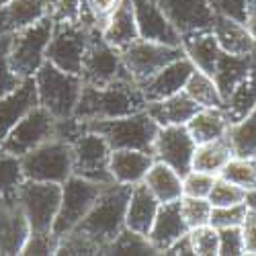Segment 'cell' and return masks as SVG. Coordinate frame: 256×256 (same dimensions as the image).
<instances>
[{
  "label": "cell",
  "mask_w": 256,
  "mask_h": 256,
  "mask_svg": "<svg viewBox=\"0 0 256 256\" xmlns=\"http://www.w3.org/2000/svg\"><path fill=\"white\" fill-rule=\"evenodd\" d=\"M186 232H188V226L182 218L180 199H178V201H170V203H160L154 224H152L150 232L146 234V238L150 240V244L154 246V250L158 254H164L180 236H184Z\"/></svg>",
  "instance_id": "d6986e66"
},
{
  "label": "cell",
  "mask_w": 256,
  "mask_h": 256,
  "mask_svg": "<svg viewBox=\"0 0 256 256\" xmlns=\"http://www.w3.org/2000/svg\"><path fill=\"white\" fill-rule=\"evenodd\" d=\"M37 100L46 111H50L56 119H68L74 115L76 104L82 92L84 82L78 74L64 72L46 60L35 76Z\"/></svg>",
  "instance_id": "277c9868"
},
{
  "label": "cell",
  "mask_w": 256,
  "mask_h": 256,
  "mask_svg": "<svg viewBox=\"0 0 256 256\" xmlns=\"http://www.w3.org/2000/svg\"><path fill=\"white\" fill-rule=\"evenodd\" d=\"M52 2H54V0H50V6H52Z\"/></svg>",
  "instance_id": "9f6ffc18"
},
{
  "label": "cell",
  "mask_w": 256,
  "mask_h": 256,
  "mask_svg": "<svg viewBox=\"0 0 256 256\" xmlns=\"http://www.w3.org/2000/svg\"><path fill=\"white\" fill-rule=\"evenodd\" d=\"M226 136L232 144L234 156L256 158V106L244 119L232 123Z\"/></svg>",
  "instance_id": "d6a6232c"
},
{
  "label": "cell",
  "mask_w": 256,
  "mask_h": 256,
  "mask_svg": "<svg viewBox=\"0 0 256 256\" xmlns=\"http://www.w3.org/2000/svg\"><path fill=\"white\" fill-rule=\"evenodd\" d=\"M244 25L252 39L256 41V0H246V12H244Z\"/></svg>",
  "instance_id": "f5cc1de1"
},
{
  "label": "cell",
  "mask_w": 256,
  "mask_h": 256,
  "mask_svg": "<svg viewBox=\"0 0 256 256\" xmlns=\"http://www.w3.org/2000/svg\"><path fill=\"white\" fill-rule=\"evenodd\" d=\"M211 33L216 37L218 46L222 52L232 54V56H246L256 52V41L248 33L246 25L242 20H236L232 16L216 12L211 23Z\"/></svg>",
  "instance_id": "44dd1931"
},
{
  "label": "cell",
  "mask_w": 256,
  "mask_h": 256,
  "mask_svg": "<svg viewBox=\"0 0 256 256\" xmlns=\"http://www.w3.org/2000/svg\"><path fill=\"white\" fill-rule=\"evenodd\" d=\"M164 254H166V256H195V252H193V242H190L188 232L184 234V236H180Z\"/></svg>",
  "instance_id": "816d5d0a"
},
{
  "label": "cell",
  "mask_w": 256,
  "mask_h": 256,
  "mask_svg": "<svg viewBox=\"0 0 256 256\" xmlns=\"http://www.w3.org/2000/svg\"><path fill=\"white\" fill-rule=\"evenodd\" d=\"M50 16L54 23H80V0H54Z\"/></svg>",
  "instance_id": "c3c4849f"
},
{
  "label": "cell",
  "mask_w": 256,
  "mask_h": 256,
  "mask_svg": "<svg viewBox=\"0 0 256 256\" xmlns=\"http://www.w3.org/2000/svg\"><path fill=\"white\" fill-rule=\"evenodd\" d=\"M100 35L106 44L119 52L140 39L138 20H136L132 0H121V4L115 8V12L106 18V23L102 25Z\"/></svg>",
  "instance_id": "cb8c5ba5"
},
{
  "label": "cell",
  "mask_w": 256,
  "mask_h": 256,
  "mask_svg": "<svg viewBox=\"0 0 256 256\" xmlns=\"http://www.w3.org/2000/svg\"><path fill=\"white\" fill-rule=\"evenodd\" d=\"M232 156H234L232 144H230L228 136H224V138H218V140L207 142V144H199L195 148L193 164H190V168L218 176L222 172V168L230 162Z\"/></svg>",
  "instance_id": "4dcf8cb0"
},
{
  "label": "cell",
  "mask_w": 256,
  "mask_h": 256,
  "mask_svg": "<svg viewBox=\"0 0 256 256\" xmlns=\"http://www.w3.org/2000/svg\"><path fill=\"white\" fill-rule=\"evenodd\" d=\"M197 144L190 138L186 125H166L158 130L152 156L168 166H172L180 176H184L193 164Z\"/></svg>",
  "instance_id": "5bb4252c"
},
{
  "label": "cell",
  "mask_w": 256,
  "mask_h": 256,
  "mask_svg": "<svg viewBox=\"0 0 256 256\" xmlns=\"http://www.w3.org/2000/svg\"><path fill=\"white\" fill-rule=\"evenodd\" d=\"M58 244H60V236L54 230H48V232H33L31 230L20 254H25V256H52L58 252Z\"/></svg>",
  "instance_id": "7bdbcfd3"
},
{
  "label": "cell",
  "mask_w": 256,
  "mask_h": 256,
  "mask_svg": "<svg viewBox=\"0 0 256 256\" xmlns=\"http://www.w3.org/2000/svg\"><path fill=\"white\" fill-rule=\"evenodd\" d=\"M246 205L256 211V190H248L246 193Z\"/></svg>",
  "instance_id": "db71d44e"
},
{
  "label": "cell",
  "mask_w": 256,
  "mask_h": 256,
  "mask_svg": "<svg viewBox=\"0 0 256 256\" xmlns=\"http://www.w3.org/2000/svg\"><path fill=\"white\" fill-rule=\"evenodd\" d=\"M72 174L98 184L115 182L109 170L111 146L94 132H84L72 144Z\"/></svg>",
  "instance_id": "30bf717a"
},
{
  "label": "cell",
  "mask_w": 256,
  "mask_h": 256,
  "mask_svg": "<svg viewBox=\"0 0 256 256\" xmlns=\"http://www.w3.org/2000/svg\"><path fill=\"white\" fill-rule=\"evenodd\" d=\"M20 168L25 180L64 184L72 176V146L64 140L52 138L20 156Z\"/></svg>",
  "instance_id": "8992f818"
},
{
  "label": "cell",
  "mask_w": 256,
  "mask_h": 256,
  "mask_svg": "<svg viewBox=\"0 0 256 256\" xmlns=\"http://www.w3.org/2000/svg\"><path fill=\"white\" fill-rule=\"evenodd\" d=\"M23 180L25 176H23V168H20V158L0 150V197L16 195Z\"/></svg>",
  "instance_id": "74e56055"
},
{
  "label": "cell",
  "mask_w": 256,
  "mask_h": 256,
  "mask_svg": "<svg viewBox=\"0 0 256 256\" xmlns=\"http://www.w3.org/2000/svg\"><path fill=\"white\" fill-rule=\"evenodd\" d=\"M228 127L230 123L226 119V113L218 106H201L186 123V130L197 146L224 138L228 134Z\"/></svg>",
  "instance_id": "f546056e"
},
{
  "label": "cell",
  "mask_w": 256,
  "mask_h": 256,
  "mask_svg": "<svg viewBox=\"0 0 256 256\" xmlns=\"http://www.w3.org/2000/svg\"><path fill=\"white\" fill-rule=\"evenodd\" d=\"M37 104L39 100H37V88L33 78H25L16 90L0 98V146L12 132V127L20 121V117L29 113Z\"/></svg>",
  "instance_id": "ffe728a7"
},
{
  "label": "cell",
  "mask_w": 256,
  "mask_h": 256,
  "mask_svg": "<svg viewBox=\"0 0 256 256\" xmlns=\"http://www.w3.org/2000/svg\"><path fill=\"white\" fill-rule=\"evenodd\" d=\"M132 193V184L111 182L104 184L98 193L96 201L92 203L90 211L74 230L86 234L92 238L100 248L102 254L119 234L125 230V211H127V199Z\"/></svg>",
  "instance_id": "7a4b0ae2"
},
{
  "label": "cell",
  "mask_w": 256,
  "mask_h": 256,
  "mask_svg": "<svg viewBox=\"0 0 256 256\" xmlns=\"http://www.w3.org/2000/svg\"><path fill=\"white\" fill-rule=\"evenodd\" d=\"M50 14V0H8L0 6V35H10Z\"/></svg>",
  "instance_id": "d4e9b609"
},
{
  "label": "cell",
  "mask_w": 256,
  "mask_h": 256,
  "mask_svg": "<svg viewBox=\"0 0 256 256\" xmlns=\"http://www.w3.org/2000/svg\"><path fill=\"white\" fill-rule=\"evenodd\" d=\"M244 254V242L240 226L220 230V250L218 256H240Z\"/></svg>",
  "instance_id": "7dc6e473"
},
{
  "label": "cell",
  "mask_w": 256,
  "mask_h": 256,
  "mask_svg": "<svg viewBox=\"0 0 256 256\" xmlns=\"http://www.w3.org/2000/svg\"><path fill=\"white\" fill-rule=\"evenodd\" d=\"M16 199L33 232L54 230V222L62 201V184L23 180V184L16 190Z\"/></svg>",
  "instance_id": "ba28073f"
},
{
  "label": "cell",
  "mask_w": 256,
  "mask_h": 256,
  "mask_svg": "<svg viewBox=\"0 0 256 256\" xmlns=\"http://www.w3.org/2000/svg\"><path fill=\"white\" fill-rule=\"evenodd\" d=\"M190 242H193L195 256H218L220 250V230L211 224L188 230Z\"/></svg>",
  "instance_id": "b9f144b4"
},
{
  "label": "cell",
  "mask_w": 256,
  "mask_h": 256,
  "mask_svg": "<svg viewBox=\"0 0 256 256\" xmlns=\"http://www.w3.org/2000/svg\"><path fill=\"white\" fill-rule=\"evenodd\" d=\"M193 70H195V66L190 64V60L186 56L170 62L168 66H164L152 78H148L146 82L140 84L146 102L160 100V98H166V96H172V94L180 92Z\"/></svg>",
  "instance_id": "ac0fdd59"
},
{
  "label": "cell",
  "mask_w": 256,
  "mask_h": 256,
  "mask_svg": "<svg viewBox=\"0 0 256 256\" xmlns=\"http://www.w3.org/2000/svg\"><path fill=\"white\" fill-rule=\"evenodd\" d=\"M178 35L211 29L216 10L209 0H156Z\"/></svg>",
  "instance_id": "9a60e30c"
},
{
  "label": "cell",
  "mask_w": 256,
  "mask_h": 256,
  "mask_svg": "<svg viewBox=\"0 0 256 256\" xmlns=\"http://www.w3.org/2000/svg\"><path fill=\"white\" fill-rule=\"evenodd\" d=\"M180 48L184 52V56L190 60V64L209 74L213 78V72H216V64L220 60V46L216 37H213L211 29H203V31H193V33H184L180 35Z\"/></svg>",
  "instance_id": "484cf974"
},
{
  "label": "cell",
  "mask_w": 256,
  "mask_h": 256,
  "mask_svg": "<svg viewBox=\"0 0 256 256\" xmlns=\"http://www.w3.org/2000/svg\"><path fill=\"white\" fill-rule=\"evenodd\" d=\"M56 254H62V256L84 254V256H88V254H102V248L92 238H88L86 234L72 230L68 234H64V236H60V244H58Z\"/></svg>",
  "instance_id": "f35d334b"
},
{
  "label": "cell",
  "mask_w": 256,
  "mask_h": 256,
  "mask_svg": "<svg viewBox=\"0 0 256 256\" xmlns=\"http://www.w3.org/2000/svg\"><path fill=\"white\" fill-rule=\"evenodd\" d=\"M80 78L84 84H92V86H104V84H111L115 80L132 78L123 64L121 52L106 44L98 29L90 33Z\"/></svg>",
  "instance_id": "9c48e42d"
},
{
  "label": "cell",
  "mask_w": 256,
  "mask_h": 256,
  "mask_svg": "<svg viewBox=\"0 0 256 256\" xmlns=\"http://www.w3.org/2000/svg\"><path fill=\"white\" fill-rule=\"evenodd\" d=\"M132 4L142 39L158 41V44H166V46H180L178 31L166 18L156 0H132Z\"/></svg>",
  "instance_id": "e0dca14e"
},
{
  "label": "cell",
  "mask_w": 256,
  "mask_h": 256,
  "mask_svg": "<svg viewBox=\"0 0 256 256\" xmlns=\"http://www.w3.org/2000/svg\"><path fill=\"white\" fill-rule=\"evenodd\" d=\"M184 52L180 46H166L158 44V41H148V39H138L132 46L121 50V58L127 72L132 78L142 84L148 78H152L156 72H160L170 62L182 58Z\"/></svg>",
  "instance_id": "7c38bea8"
},
{
  "label": "cell",
  "mask_w": 256,
  "mask_h": 256,
  "mask_svg": "<svg viewBox=\"0 0 256 256\" xmlns=\"http://www.w3.org/2000/svg\"><path fill=\"white\" fill-rule=\"evenodd\" d=\"M218 176L242 186L246 193L248 190H256V158L232 156L230 162L222 168V172Z\"/></svg>",
  "instance_id": "d590c367"
},
{
  "label": "cell",
  "mask_w": 256,
  "mask_h": 256,
  "mask_svg": "<svg viewBox=\"0 0 256 256\" xmlns=\"http://www.w3.org/2000/svg\"><path fill=\"white\" fill-rule=\"evenodd\" d=\"M209 203L213 207H230V205H238L246 201V190L238 184H234L222 176H216L209 193Z\"/></svg>",
  "instance_id": "ab89813d"
},
{
  "label": "cell",
  "mask_w": 256,
  "mask_h": 256,
  "mask_svg": "<svg viewBox=\"0 0 256 256\" xmlns=\"http://www.w3.org/2000/svg\"><path fill=\"white\" fill-rule=\"evenodd\" d=\"M29 232V222L18 205L16 195L0 197V254H20Z\"/></svg>",
  "instance_id": "2e32d148"
},
{
  "label": "cell",
  "mask_w": 256,
  "mask_h": 256,
  "mask_svg": "<svg viewBox=\"0 0 256 256\" xmlns=\"http://www.w3.org/2000/svg\"><path fill=\"white\" fill-rule=\"evenodd\" d=\"M8 46H10V35H0V98L16 90L20 82H23V78H18L10 68Z\"/></svg>",
  "instance_id": "ee69618b"
},
{
  "label": "cell",
  "mask_w": 256,
  "mask_h": 256,
  "mask_svg": "<svg viewBox=\"0 0 256 256\" xmlns=\"http://www.w3.org/2000/svg\"><path fill=\"white\" fill-rule=\"evenodd\" d=\"M54 136H56V117L50 111H46L41 104H37L29 113L20 117V121L12 127V132L0 146V150L20 158L27 152L35 150L44 142L52 140Z\"/></svg>",
  "instance_id": "4fadbf2b"
},
{
  "label": "cell",
  "mask_w": 256,
  "mask_h": 256,
  "mask_svg": "<svg viewBox=\"0 0 256 256\" xmlns=\"http://www.w3.org/2000/svg\"><path fill=\"white\" fill-rule=\"evenodd\" d=\"M254 66H256V52L246 56H232L222 52L216 64V72H213V80H216L222 96L226 98L250 74Z\"/></svg>",
  "instance_id": "83f0119b"
},
{
  "label": "cell",
  "mask_w": 256,
  "mask_h": 256,
  "mask_svg": "<svg viewBox=\"0 0 256 256\" xmlns=\"http://www.w3.org/2000/svg\"><path fill=\"white\" fill-rule=\"evenodd\" d=\"M6 2H8V0H0V6H4Z\"/></svg>",
  "instance_id": "11a10c76"
},
{
  "label": "cell",
  "mask_w": 256,
  "mask_h": 256,
  "mask_svg": "<svg viewBox=\"0 0 256 256\" xmlns=\"http://www.w3.org/2000/svg\"><path fill=\"white\" fill-rule=\"evenodd\" d=\"M248 211V205L246 201L244 203H238V205H230V207H213L211 209V220L209 224L213 228H234V226H240L244 216Z\"/></svg>",
  "instance_id": "bcb514c9"
},
{
  "label": "cell",
  "mask_w": 256,
  "mask_h": 256,
  "mask_svg": "<svg viewBox=\"0 0 256 256\" xmlns=\"http://www.w3.org/2000/svg\"><path fill=\"white\" fill-rule=\"evenodd\" d=\"M201 106L190 98L184 90L166 96L160 100H150L146 102V113L150 115L158 127H166V125H186L188 119L193 117Z\"/></svg>",
  "instance_id": "603a6c76"
},
{
  "label": "cell",
  "mask_w": 256,
  "mask_h": 256,
  "mask_svg": "<svg viewBox=\"0 0 256 256\" xmlns=\"http://www.w3.org/2000/svg\"><path fill=\"white\" fill-rule=\"evenodd\" d=\"M140 111H146V98L142 94V88L134 78H125L104 84V86L84 84L74 117L82 121H94L125 117Z\"/></svg>",
  "instance_id": "6da1fadb"
},
{
  "label": "cell",
  "mask_w": 256,
  "mask_h": 256,
  "mask_svg": "<svg viewBox=\"0 0 256 256\" xmlns=\"http://www.w3.org/2000/svg\"><path fill=\"white\" fill-rule=\"evenodd\" d=\"M90 132L102 136L111 150H142L152 154L154 142L158 136V123L146 111L113 117V119H94L86 121Z\"/></svg>",
  "instance_id": "3957f363"
},
{
  "label": "cell",
  "mask_w": 256,
  "mask_h": 256,
  "mask_svg": "<svg viewBox=\"0 0 256 256\" xmlns=\"http://www.w3.org/2000/svg\"><path fill=\"white\" fill-rule=\"evenodd\" d=\"M121 0H80V23L90 29H102Z\"/></svg>",
  "instance_id": "8d00e7d4"
},
{
  "label": "cell",
  "mask_w": 256,
  "mask_h": 256,
  "mask_svg": "<svg viewBox=\"0 0 256 256\" xmlns=\"http://www.w3.org/2000/svg\"><path fill=\"white\" fill-rule=\"evenodd\" d=\"M182 90L199 106H218V109H224V96L218 88L216 80H213L209 74L197 70V68L190 72Z\"/></svg>",
  "instance_id": "836d02e7"
},
{
  "label": "cell",
  "mask_w": 256,
  "mask_h": 256,
  "mask_svg": "<svg viewBox=\"0 0 256 256\" xmlns=\"http://www.w3.org/2000/svg\"><path fill=\"white\" fill-rule=\"evenodd\" d=\"M104 254H111V256H152L158 254L154 250V246L150 244L144 234H138L130 228H125L119 236L106 246Z\"/></svg>",
  "instance_id": "e575fe53"
},
{
  "label": "cell",
  "mask_w": 256,
  "mask_h": 256,
  "mask_svg": "<svg viewBox=\"0 0 256 256\" xmlns=\"http://www.w3.org/2000/svg\"><path fill=\"white\" fill-rule=\"evenodd\" d=\"M216 176L209 172H201V170H193L190 168L188 172L182 176V195L184 197H209L211 186Z\"/></svg>",
  "instance_id": "f6af8a7d"
},
{
  "label": "cell",
  "mask_w": 256,
  "mask_h": 256,
  "mask_svg": "<svg viewBox=\"0 0 256 256\" xmlns=\"http://www.w3.org/2000/svg\"><path fill=\"white\" fill-rule=\"evenodd\" d=\"M92 31L94 29L82 23H54L46 60L64 72L80 76L84 54H86Z\"/></svg>",
  "instance_id": "52a82bcc"
},
{
  "label": "cell",
  "mask_w": 256,
  "mask_h": 256,
  "mask_svg": "<svg viewBox=\"0 0 256 256\" xmlns=\"http://www.w3.org/2000/svg\"><path fill=\"white\" fill-rule=\"evenodd\" d=\"M256 106V66L250 70V74L224 98V113L228 123H236L244 119Z\"/></svg>",
  "instance_id": "1f68e13d"
},
{
  "label": "cell",
  "mask_w": 256,
  "mask_h": 256,
  "mask_svg": "<svg viewBox=\"0 0 256 256\" xmlns=\"http://www.w3.org/2000/svg\"><path fill=\"white\" fill-rule=\"evenodd\" d=\"M211 209H213V205L205 197H184V195L180 197V211H182V218H184L188 230L209 224Z\"/></svg>",
  "instance_id": "60d3db41"
},
{
  "label": "cell",
  "mask_w": 256,
  "mask_h": 256,
  "mask_svg": "<svg viewBox=\"0 0 256 256\" xmlns=\"http://www.w3.org/2000/svg\"><path fill=\"white\" fill-rule=\"evenodd\" d=\"M158 207H160V201L146 186L144 180L138 184H132V193H130V199H127V211H125V228L146 236L154 224Z\"/></svg>",
  "instance_id": "7402d4cb"
},
{
  "label": "cell",
  "mask_w": 256,
  "mask_h": 256,
  "mask_svg": "<svg viewBox=\"0 0 256 256\" xmlns=\"http://www.w3.org/2000/svg\"><path fill=\"white\" fill-rule=\"evenodd\" d=\"M144 182L160 203L178 201L182 197V176L172 166H168L160 160L152 162L150 170L144 176Z\"/></svg>",
  "instance_id": "f1b7e54d"
},
{
  "label": "cell",
  "mask_w": 256,
  "mask_h": 256,
  "mask_svg": "<svg viewBox=\"0 0 256 256\" xmlns=\"http://www.w3.org/2000/svg\"><path fill=\"white\" fill-rule=\"evenodd\" d=\"M211 8L220 12V14H226V16H232L236 20H242L244 23V12H246V0H209Z\"/></svg>",
  "instance_id": "f907efd6"
},
{
  "label": "cell",
  "mask_w": 256,
  "mask_h": 256,
  "mask_svg": "<svg viewBox=\"0 0 256 256\" xmlns=\"http://www.w3.org/2000/svg\"><path fill=\"white\" fill-rule=\"evenodd\" d=\"M102 186L104 184L86 180L82 176H74V174L62 184V201H60V209L54 222V232L58 236L72 232L86 218V213L90 211Z\"/></svg>",
  "instance_id": "8fae6325"
},
{
  "label": "cell",
  "mask_w": 256,
  "mask_h": 256,
  "mask_svg": "<svg viewBox=\"0 0 256 256\" xmlns=\"http://www.w3.org/2000/svg\"><path fill=\"white\" fill-rule=\"evenodd\" d=\"M152 162H154V156L142 150H111L109 170L115 182L138 184L144 180Z\"/></svg>",
  "instance_id": "4316f807"
},
{
  "label": "cell",
  "mask_w": 256,
  "mask_h": 256,
  "mask_svg": "<svg viewBox=\"0 0 256 256\" xmlns=\"http://www.w3.org/2000/svg\"><path fill=\"white\" fill-rule=\"evenodd\" d=\"M242 242H244V254H256V211L248 207L246 216L240 224Z\"/></svg>",
  "instance_id": "681fc988"
},
{
  "label": "cell",
  "mask_w": 256,
  "mask_h": 256,
  "mask_svg": "<svg viewBox=\"0 0 256 256\" xmlns=\"http://www.w3.org/2000/svg\"><path fill=\"white\" fill-rule=\"evenodd\" d=\"M52 31L54 20L48 14L33 25H27L10 33L8 62L12 72L18 78H33L35 72L46 64V52L52 39Z\"/></svg>",
  "instance_id": "5b68a950"
}]
</instances>
